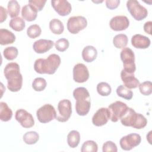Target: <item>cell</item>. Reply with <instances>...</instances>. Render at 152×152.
Segmentation results:
<instances>
[{"label":"cell","instance_id":"1","mask_svg":"<svg viewBox=\"0 0 152 152\" xmlns=\"http://www.w3.org/2000/svg\"><path fill=\"white\" fill-rule=\"evenodd\" d=\"M4 75L7 80V87L12 92L20 90L23 85V76L17 63L10 62L4 68Z\"/></svg>","mask_w":152,"mask_h":152},{"label":"cell","instance_id":"2","mask_svg":"<svg viewBox=\"0 0 152 152\" xmlns=\"http://www.w3.org/2000/svg\"><path fill=\"white\" fill-rule=\"evenodd\" d=\"M61 64L60 56L55 53L49 55L46 59L39 58L35 61L34 69L37 73L53 74Z\"/></svg>","mask_w":152,"mask_h":152},{"label":"cell","instance_id":"3","mask_svg":"<svg viewBox=\"0 0 152 152\" xmlns=\"http://www.w3.org/2000/svg\"><path fill=\"white\" fill-rule=\"evenodd\" d=\"M73 96L76 100L75 110L80 116L86 115L91 107L90 94L87 88L83 87H77L73 91Z\"/></svg>","mask_w":152,"mask_h":152},{"label":"cell","instance_id":"4","mask_svg":"<svg viewBox=\"0 0 152 152\" xmlns=\"http://www.w3.org/2000/svg\"><path fill=\"white\" fill-rule=\"evenodd\" d=\"M120 56L123 62V69L128 73L134 74L136 70V66L133 50L129 48H124L121 52Z\"/></svg>","mask_w":152,"mask_h":152},{"label":"cell","instance_id":"5","mask_svg":"<svg viewBox=\"0 0 152 152\" xmlns=\"http://www.w3.org/2000/svg\"><path fill=\"white\" fill-rule=\"evenodd\" d=\"M126 7L131 16L137 21H141L147 17V10L136 0L128 1Z\"/></svg>","mask_w":152,"mask_h":152},{"label":"cell","instance_id":"6","mask_svg":"<svg viewBox=\"0 0 152 152\" xmlns=\"http://www.w3.org/2000/svg\"><path fill=\"white\" fill-rule=\"evenodd\" d=\"M36 116L40 122L45 124L56 119V112L52 105L45 104L37 109Z\"/></svg>","mask_w":152,"mask_h":152},{"label":"cell","instance_id":"7","mask_svg":"<svg viewBox=\"0 0 152 152\" xmlns=\"http://www.w3.org/2000/svg\"><path fill=\"white\" fill-rule=\"evenodd\" d=\"M87 25V19L83 16H72L69 18L67 21V29L71 34H77L84 29Z\"/></svg>","mask_w":152,"mask_h":152},{"label":"cell","instance_id":"8","mask_svg":"<svg viewBox=\"0 0 152 152\" xmlns=\"http://www.w3.org/2000/svg\"><path fill=\"white\" fill-rule=\"evenodd\" d=\"M58 113L56 119L59 122H65L68 121L72 113L71 102L68 99H63L58 104Z\"/></svg>","mask_w":152,"mask_h":152},{"label":"cell","instance_id":"9","mask_svg":"<svg viewBox=\"0 0 152 152\" xmlns=\"http://www.w3.org/2000/svg\"><path fill=\"white\" fill-rule=\"evenodd\" d=\"M127 105L121 101H116L108 106V109L110 112V119L113 122H116L119 119H120L128 109Z\"/></svg>","mask_w":152,"mask_h":152},{"label":"cell","instance_id":"10","mask_svg":"<svg viewBox=\"0 0 152 152\" xmlns=\"http://www.w3.org/2000/svg\"><path fill=\"white\" fill-rule=\"evenodd\" d=\"M141 141V136L138 134L132 133L122 137L119 141L121 148L125 151H129L138 146Z\"/></svg>","mask_w":152,"mask_h":152},{"label":"cell","instance_id":"11","mask_svg":"<svg viewBox=\"0 0 152 152\" xmlns=\"http://www.w3.org/2000/svg\"><path fill=\"white\" fill-rule=\"evenodd\" d=\"M15 118L24 128H29L34 125L32 115L23 109H20L16 111Z\"/></svg>","mask_w":152,"mask_h":152},{"label":"cell","instance_id":"12","mask_svg":"<svg viewBox=\"0 0 152 152\" xmlns=\"http://www.w3.org/2000/svg\"><path fill=\"white\" fill-rule=\"evenodd\" d=\"M89 78V72L87 66L82 64L78 63L73 68V80L78 83H83L87 81Z\"/></svg>","mask_w":152,"mask_h":152},{"label":"cell","instance_id":"13","mask_svg":"<svg viewBox=\"0 0 152 152\" xmlns=\"http://www.w3.org/2000/svg\"><path fill=\"white\" fill-rule=\"evenodd\" d=\"M110 117V115L108 108L101 107L94 114L92 118V123L96 126H101L107 124Z\"/></svg>","mask_w":152,"mask_h":152},{"label":"cell","instance_id":"14","mask_svg":"<svg viewBox=\"0 0 152 152\" xmlns=\"http://www.w3.org/2000/svg\"><path fill=\"white\" fill-rule=\"evenodd\" d=\"M129 25L128 18L125 15H116L111 18L109 26L112 30L118 31L126 30Z\"/></svg>","mask_w":152,"mask_h":152},{"label":"cell","instance_id":"15","mask_svg":"<svg viewBox=\"0 0 152 152\" xmlns=\"http://www.w3.org/2000/svg\"><path fill=\"white\" fill-rule=\"evenodd\" d=\"M51 4L54 10L61 16H66L71 12V5L68 1H51Z\"/></svg>","mask_w":152,"mask_h":152},{"label":"cell","instance_id":"16","mask_svg":"<svg viewBox=\"0 0 152 152\" xmlns=\"http://www.w3.org/2000/svg\"><path fill=\"white\" fill-rule=\"evenodd\" d=\"M121 78L124 83V86L129 89L135 88L140 84L139 80L135 77L134 74H129L125 72L124 69L121 71Z\"/></svg>","mask_w":152,"mask_h":152},{"label":"cell","instance_id":"17","mask_svg":"<svg viewBox=\"0 0 152 152\" xmlns=\"http://www.w3.org/2000/svg\"><path fill=\"white\" fill-rule=\"evenodd\" d=\"M138 116V113L132 108L128 107L125 113L120 119L121 122L125 126H131L133 128L137 122Z\"/></svg>","mask_w":152,"mask_h":152},{"label":"cell","instance_id":"18","mask_svg":"<svg viewBox=\"0 0 152 152\" xmlns=\"http://www.w3.org/2000/svg\"><path fill=\"white\" fill-rule=\"evenodd\" d=\"M54 42L50 40L39 39L34 42L33 49L37 53H43L49 51L53 46Z\"/></svg>","mask_w":152,"mask_h":152},{"label":"cell","instance_id":"19","mask_svg":"<svg viewBox=\"0 0 152 152\" xmlns=\"http://www.w3.org/2000/svg\"><path fill=\"white\" fill-rule=\"evenodd\" d=\"M150 39L142 34H137L131 38L132 45L137 49H147L150 46Z\"/></svg>","mask_w":152,"mask_h":152},{"label":"cell","instance_id":"20","mask_svg":"<svg viewBox=\"0 0 152 152\" xmlns=\"http://www.w3.org/2000/svg\"><path fill=\"white\" fill-rule=\"evenodd\" d=\"M37 15V11L30 4H27L22 7L21 16L27 21H33L36 20Z\"/></svg>","mask_w":152,"mask_h":152},{"label":"cell","instance_id":"21","mask_svg":"<svg viewBox=\"0 0 152 152\" xmlns=\"http://www.w3.org/2000/svg\"><path fill=\"white\" fill-rule=\"evenodd\" d=\"M82 58L86 62H91L96 59L97 55V49L93 46H86L82 51Z\"/></svg>","mask_w":152,"mask_h":152},{"label":"cell","instance_id":"22","mask_svg":"<svg viewBox=\"0 0 152 152\" xmlns=\"http://www.w3.org/2000/svg\"><path fill=\"white\" fill-rule=\"evenodd\" d=\"M15 40V36L12 32L5 28L0 29V44L1 45L13 43Z\"/></svg>","mask_w":152,"mask_h":152},{"label":"cell","instance_id":"23","mask_svg":"<svg viewBox=\"0 0 152 152\" xmlns=\"http://www.w3.org/2000/svg\"><path fill=\"white\" fill-rule=\"evenodd\" d=\"M12 116V112L8 104L4 102H0V119L2 121L7 122L11 120Z\"/></svg>","mask_w":152,"mask_h":152},{"label":"cell","instance_id":"24","mask_svg":"<svg viewBox=\"0 0 152 152\" xmlns=\"http://www.w3.org/2000/svg\"><path fill=\"white\" fill-rule=\"evenodd\" d=\"M80 141V132L76 130L70 131L67 135V142L71 148H75L78 146Z\"/></svg>","mask_w":152,"mask_h":152},{"label":"cell","instance_id":"25","mask_svg":"<svg viewBox=\"0 0 152 152\" xmlns=\"http://www.w3.org/2000/svg\"><path fill=\"white\" fill-rule=\"evenodd\" d=\"M49 28L55 34H61L64 30L62 22L57 18H53L49 22Z\"/></svg>","mask_w":152,"mask_h":152},{"label":"cell","instance_id":"26","mask_svg":"<svg viewBox=\"0 0 152 152\" xmlns=\"http://www.w3.org/2000/svg\"><path fill=\"white\" fill-rule=\"evenodd\" d=\"M10 27L16 31H21L24 30L26 27V23L23 18L17 17L12 18L9 22Z\"/></svg>","mask_w":152,"mask_h":152},{"label":"cell","instance_id":"27","mask_svg":"<svg viewBox=\"0 0 152 152\" xmlns=\"http://www.w3.org/2000/svg\"><path fill=\"white\" fill-rule=\"evenodd\" d=\"M8 12L10 17L14 18L17 17V16L20 13V6L18 1L15 0L10 1L7 5Z\"/></svg>","mask_w":152,"mask_h":152},{"label":"cell","instance_id":"28","mask_svg":"<svg viewBox=\"0 0 152 152\" xmlns=\"http://www.w3.org/2000/svg\"><path fill=\"white\" fill-rule=\"evenodd\" d=\"M128 42V38L125 34H119L116 35L113 39V45L118 49L125 48Z\"/></svg>","mask_w":152,"mask_h":152},{"label":"cell","instance_id":"29","mask_svg":"<svg viewBox=\"0 0 152 152\" xmlns=\"http://www.w3.org/2000/svg\"><path fill=\"white\" fill-rule=\"evenodd\" d=\"M39 139V135L36 131H28L23 135L24 142L28 145L36 144Z\"/></svg>","mask_w":152,"mask_h":152},{"label":"cell","instance_id":"30","mask_svg":"<svg viewBox=\"0 0 152 152\" xmlns=\"http://www.w3.org/2000/svg\"><path fill=\"white\" fill-rule=\"evenodd\" d=\"M116 93L118 96L126 100H131L133 97L132 91L125 87L124 85H120L116 89Z\"/></svg>","mask_w":152,"mask_h":152},{"label":"cell","instance_id":"31","mask_svg":"<svg viewBox=\"0 0 152 152\" xmlns=\"http://www.w3.org/2000/svg\"><path fill=\"white\" fill-rule=\"evenodd\" d=\"M97 91L102 96H107L112 91L110 86L106 82H100L97 85Z\"/></svg>","mask_w":152,"mask_h":152},{"label":"cell","instance_id":"32","mask_svg":"<svg viewBox=\"0 0 152 152\" xmlns=\"http://www.w3.org/2000/svg\"><path fill=\"white\" fill-rule=\"evenodd\" d=\"M18 51L17 48L14 46H9L6 48L3 51V55L5 59L9 61L14 60L17 58Z\"/></svg>","mask_w":152,"mask_h":152},{"label":"cell","instance_id":"33","mask_svg":"<svg viewBox=\"0 0 152 152\" xmlns=\"http://www.w3.org/2000/svg\"><path fill=\"white\" fill-rule=\"evenodd\" d=\"M98 150V145L97 143L92 140L85 141L81 148V152H97Z\"/></svg>","mask_w":152,"mask_h":152},{"label":"cell","instance_id":"34","mask_svg":"<svg viewBox=\"0 0 152 152\" xmlns=\"http://www.w3.org/2000/svg\"><path fill=\"white\" fill-rule=\"evenodd\" d=\"M47 85L46 81L42 77L36 78L32 83V87L36 91H42L45 90Z\"/></svg>","mask_w":152,"mask_h":152},{"label":"cell","instance_id":"35","mask_svg":"<svg viewBox=\"0 0 152 152\" xmlns=\"http://www.w3.org/2000/svg\"><path fill=\"white\" fill-rule=\"evenodd\" d=\"M41 33V28L38 24H32L27 29V34L31 39H35L39 37Z\"/></svg>","mask_w":152,"mask_h":152},{"label":"cell","instance_id":"36","mask_svg":"<svg viewBox=\"0 0 152 152\" xmlns=\"http://www.w3.org/2000/svg\"><path fill=\"white\" fill-rule=\"evenodd\" d=\"M140 93L144 96H149L152 93V83L151 81H144L138 86Z\"/></svg>","mask_w":152,"mask_h":152},{"label":"cell","instance_id":"37","mask_svg":"<svg viewBox=\"0 0 152 152\" xmlns=\"http://www.w3.org/2000/svg\"><path fill=\"white\" fill-rule=\"evenodd\" d=\"M69 41L65 38H61L58 39L55 43V48L59 52L65 51L69 47Z\"/></svg>","mask_w":152,"mask_h":152},{"label":"cell","instance_id":"38","mask_svg":"<svg viewBox=\"0 0 152 152\" xmlns=\"http://www.w3.org/2000/svg\"><path fill=\"white\" fill-rule=\"evenodd\" d=\"M147 119L142 114L138 113L137 122L133 128L135 129H140L144 128L147 125Z\"/></svg>","mask_w":152,"mask_h":152},{"label":"cell","instance_id":"39","mask_svg":"<svg viewBox=\"0 0 152 152\" xmlns=\"http://www.w3.org/2000/svg\"><path fill=\"white\" fill-rule=\"evenodd\" d=\"M102 151L103 152H117L118 148L116 145L113 142L111 141H107L103 144L102 147Z\"/></svg>","mask_w":152,"mask_h":152},{"label":"cell","instance_id":"40","mask_svg":"<svg viewBox=\"0 0 152 152\" xmlns=\"http://www.w3.org/2000/svg\"><path fill=\"white\" fill-rule=\"evenodd\" d=\"M46 2V0H30L28 1V4L32 5L37 11H40L43 8Z\"/></svg>","mask_w":152,"mask_h":152},{"label":"cell","instance_id":"41","mask_svg":"<svg viewBox=\"0 0 152 152\" xmlns=\"http://www.w3.org/2000/svg\"><path fill=\"white\" fill-rule=\"evenodd\" d=\"M106 5L109 10H115L118 7L120 4L119 0H106Z\"/></svg>","mask_w":152,"mask_h":152},{"label":"cell","instance_id":"42","mask_svg":"<svg viewBox=\"0 0 152 152\" xmlns=\"http://www.w3.org/2000/svg\"><path fill=\"white\" fill-rule=\"evenodd\" d=\"M0 23H3L7 18V10L2 6L0 7Z\"/></svg>","mask_w":152,"mask_h":152},{"label":"cell","instance_id":"43","mask_svg":"<svg viewBox=\"0 0 152 152\" xmlns=\"http://www.w3.org/2000/svg\"><path fill=\"white\" fill-rule=\"evenodd\" d=\"M151 26L152 22L151 21L145 23L144 25V30L146 33H148L149 34H151Z\"/></svg>","mask_w":152,"mask_h":152}]
</instances>
